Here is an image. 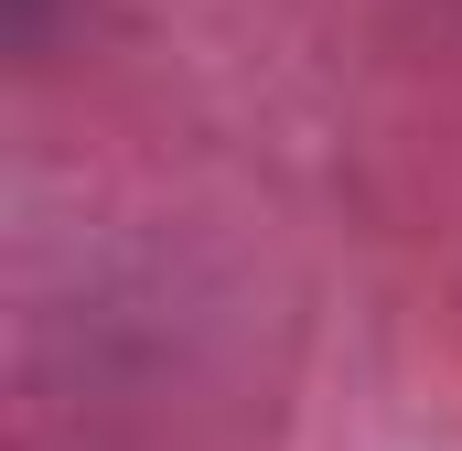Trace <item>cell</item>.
I'll return each mask as SVG.
<instances>
[{"label": "cell", "instance_id": "1", "mask_svg": "<svg viewBox=\"0 0 462 451\" xmlns=\"http://www.w3.org/2000/svg\"><path fill=\"white\" fill-rule=\"evenodd\" d=\"M43 11H54V0H0V22H11V32H32Z\"/></svg>", "mask_w": 462, "mask_h": 451}]
</instances>
